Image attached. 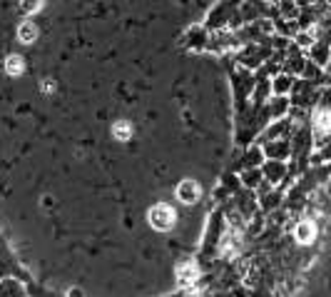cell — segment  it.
Instances as JSON below:
<instances>
[{
    "mask_svg": "<svg viewBox=\"0 0 331 297\" xmlns=\"http://www.w3.org/2000/svg\"><path fill=\"white\" fill-rule=\"evenodd\" d=\"M149 223H152V227H157V230H170L172 223H175L172 208L170 205H154L149 210Z\"/></svg>",
    "mask_w": 331,
    "mask_h": 297,
    "instance_id": "1",
    "label": "cell"
},
{
    "mask_svg": "<svg viewBox=\"0 0 331 297\" xmlns=\"http://www.w3.org/2000/svg\"><path fill=\"white\" fill-rule=\"evenodd\" d=\"M177 195H180V200H182V203H197L199 185H197V182H192V180H185V182L177 187Z\"/></svg>",
    "mask_w": 331,
    "mask_h": 297,
    "instance_id": "2",
    "label": "cell"
},
{
    "mask_svg": "<svg viewBox=\"0 0 331 297\" xmlns=\"http://www.w3.org/2000/svg\"><path fill=\"white\" fill-rule=\"evenodd\" d=\"M314 232H316V230H314L311 223H301L296 227V240H299V242H311V240H314Z\"/></svg>",
    "mask_w": 331,
    "mask_h": 297,
    "instance_id": "3",
    "label": "cell"
},
{
    "mask_svg": "<svg viewBox=\"0 0 331 297\" xmlns=\"http://www.w3.org/2000/svg\"><path fill=\"white\" fill-rule=\"evenodd\" d=\"M35 35H38V28H35L33 23L20 25V40H23V43H33V40H35Z\"/></svg>",
    "mask_w": 331,
    "mask_h": 297,
    "instance_id": "4",
    "label": "cell"
},
{
    "mask_svg": "<svg viewBox=\"0 0 331 297\" xmlns=\"http://www.w3.org/2000/svg\"><path fill=\"white\" fill-rule=\"evenodd\" d=\"M316 128H319V130H324V133L331 130V113H329V110H324V113H319V115H316Z\"/></svg>",
    "mask_w": 331,
    "mask_h": 297,
    "instance_id": "5",
    "label": "cell"
},
{
    "mask_svg": "<svg viewBox=\"0 0 331 297\" xmlns=\"http://www.w3.org/2000/svg\"><path fill=\"white\" fill-rule=\"evenodd\" d=\"M5 65H8V73H10V75H18L20 70H23V60H20V58H15V55H10Z\"/></svg>",
    "mask_w": 331,
    "mask_h": 297,
    "instance_id": "6",
    "label": "cell"
},
{
    "mask_svg": "<svg viewBox=\"0 0 331 297\" xmlns=\"http://www.w3.org/2000/svg\"><path fill=\"white\" fill-rule=\"evenodd\" d=\"M115 135H117L120 140H127V138H130V123H117V125H115Z\"/></svg>",
    "mask_w": 331,
    "mask_h": 297,
    "instance_id": "7",
    "label": "cell"
},
{
    "mask_svg": "<svg viewBox=\"0 0 331 297\" xmlns=\"http://www.w3.org/2000/svg\"><path fill=\"white\" fill-rule=\"evenodd\" d=\"M180 280H182V282H190V280H192V270H190V265H185V270L180 272Z\"/></svg>",
    "mask_w": 331,
    "mask_h": 297,
    "instance_id": "8",
    "label": "cell"
}]
</instances>
